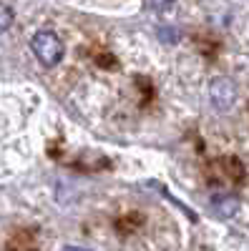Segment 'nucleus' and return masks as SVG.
<instances>
[{"instance_id":"4","label":"nucleus","mask_w":249,"mask_h":251,"mask_svg":"<svg viewBox=\"0 0 249 251\" xmlns=\"http://www.w3.org/2000/svg\"><path fill=\"white\" fill-rule=\"evenodd\" d=\"M10 25H13V13H10V8L0 5V33H5Z\"/></svg>"},{"instance_id":"1","label":"nucleus","mask_w":249,"mask_h":251,"mask_svg":"<svg viewBox=\"0 0 249 251\" xmlns=\"http://www.w3.org/2000/svg\"><path fill=\"white\" fill-rule=\"evenodd\" d=\"M30 50L46 68L58 66V63L63 60V53H66L63 40H60L55 33H51V30H38L30 38Z\"/></svg>"},{"instance_id":"2","label":"nucleus","mask_w":249,"mask_h":251,"mask_svg":"<svg viewBox=\"0 0 249 251\" xmlns=\"http://www.w3.org/2000/svg\"><path fill=\"white\" fill-rule=\"evenodd\" d=\"M209 100L217 111H229L237 103V86L232 78L219 75L209 83Z\"/></svg>"},{"instance_id":"5","label":"nucleus","mask_w":249,"mask_h":251,"mask_svg":"<svg viewBox=\"0 0 249 251\" xmlns=\"http://www.w3.org/2000/svg\"><path fill=\"white\" fill-rule=\"evenodd\" d=\"M176 0H149V5L156 10V13H164V10H171Z\"/></svg>"},{"instance_id":"7","label":"nucleus","mask_w":249,"mask_h":251,"mask_svg":"<svg viewBox=\"0 0 249 251\" xmlns=\"http://www.w3.org/2000/svg\"><path fill=\"white\" fill-rule=\"evenodd\" d=\"M63 251H91V249H86V246H66Z\"/></svg>"},{"instance_id":"3","label":"nucleus","mask_w":249,"mask_h":251,"mask_svg":"<svg viewBox=\"0 0 249 251\" xmlns=\"http://www.w3.org/2000/svg\"><path fill=\"white\" fill-rule=\"evenodd\" d=\"M209 208L214 211V216H219V219H232V216L239 211V199H237L234 194L219 191V194H214V196H212Z\"/></svg>"},{"instance_id":"6","label":"nucleus","mask_w":249,"mask_h":251,"mask_svg":"<svg viewBox=\"0 0 249 251\" xmlns=\"http://www.w3.org/2000/svg\"><path fill=\"white\" fill-rule=\"evenodd\" d=\"M159 38L166 40V43H176V40H179V33L171 30V28H161V30H159Z\"/></svg>"}]
</instances>
